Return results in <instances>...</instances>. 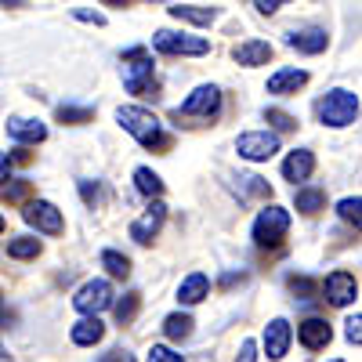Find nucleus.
Masks as SVG:
<instances>
[{
  "label": "nucleus",
  "mask_w": 362,
  "mask_h": 362,
  "mask_svg": "<svg viewBox=\"0 0 362 362\" xmlns=\"http://www.w3.org/2000/svg\"><path fill=\"white\" fill-rule=\"evenodd\" d=\"M22 218H25V225H33L44 235H62V228H66L62 210H58L54 203H47V199H29L25 210H22Z\"/></svg>",
  "instance_id": "nucleus-8"
},
{
  "label": "nucleus",
  "mask_w": 362,
  "mask_h": 362,
  "mask_svg": "<svg viewBox=\"0 0 362 362\" xmlns=\"http://www.w3.org/2000/svg\"><path fill=\"white\" fill-rule=\"evenodd\" d=\"M286 47H293L297 54H322L329 47V37H326V29L319 25H308V29H297V33L286 37Z\"/></svg>",
  "instance_id": "nucleus-14"
},
{
  "label": "nucleus",
  "mask_w": 362,
  "mask_h": 362,
  "mask_svg": "<svg viewBox=\"0 0 362 362\" xmlns=\"http://www.w3.org/2000/svg\"><path fill=\"white\" fill-rule=\"evenodd\" d=\"M29 192V181H15L11 189H4V199H22Z\"/></svg>",
  "instance_id": "nucleus-38"
},
{
  "label": "nucleus",
  "mask_w": 362,
  "mask_h": 362,
  "mask_svg": "<svg viewBox=\"0 0 362 362\" xmlns=\"http://www.w3.org/2000/svg\"><path fill=\"white\" fill-rule=\"evenodd\" d=\"M37 254H40V239L37 235H15L8 243V257H15V261H29Z\"/></svg>",
  "instance_id": "nucleus-26"
},
{
  "label": "nucleus",
  "mask_w": 362,
  "mask_h": 362,
  "mask_svg": "<svg viewBox=\"0 0 362 362\" xmlns=\"http://www.w3.org/2000/svg\"><path fill=\"white\" fill-rule=\"evenodd\" d=\"M11 163H15V160H11L8 153H0V181H8V177H11Z\"/></svg>",
  "instance_id": "nucleus-40"
},
{
  "label": "nucleus",
  "mask_w": 362,
  "mask_h": 362,
  "mask_svg": "<svg viewBox=\"0 0 362 362\" xmlns=\"http://www.w3.org/2000/svg\"><path fill=\"white\" fill-rule=\"evenodd\" d=\"M153 47L160 54H181V58H199L210 51V40L203 37H192V33H170V29H160V33L153 37Z\"/></svg>",
  "instance_id": "nucleus-7"
},
{
  "label": "nucleus",
  "mask_w": 362,
  "mask_h": 362,
  "mask_svg": "<svg viewBox=\"0 0 362 362\" xmlns=\"http://www.w3.org/2000/svg\"><path fill=\"white\" fill-rule=\"evenodd\" d=\"M290 290H293V293H305V300H308V297L315 293V283H312V279H305V276H300V279L293 276V279H290Z\"/></svg>",
  "instance_id": "nucleus-35"
},
{
  "label": "nucleus",
  "mask_w": 362,
  "mask_h": 362,
  "mask_svg": "<svg viewBox=\"0 0 362 362\" xmlns=\"http://www.w3.org/2000/svg\"><path fill=\"white\" fill-rule=\"evenodd\" d=\"M206 293H210V279L203 276V272H192V276H185L181 286H177V300H181V305H199Z\"/></svg>",
  "instance_id": "nucleus-20"
},
{
  "label": "nucleus",
  "mask_w": 362,
  "mask_h": 362,
  "mask_svg": "<svg viewBox=\"0 0 362 362\" xmlns=\"http://www.w3.org/2000/svg\"><path fill=\"white\" fill-rule=\"evenodd\" d=\"M102 268L109 272L112 279H127L131 276V261L119 254V250H102Z\"/></svg>",
  "instance_id": "nucleus-27"
},
{
  "label": "nucleus",
  "mask_w": 362,
  "mask_h": 362,
  "mask_svg": "<svg viewBox=\"0 0 362 362\" xmlns=\"http://www.w3.org/2000/svg\"><path fill=\"white\" fill-rule=\"evenodd\" d=\"M69 337H73V344L90 348V344H98V341L105 337V326H102V319H98V315H83V319L69 329Z\"/></svg>",
  "instance_id": "nucleus-19"
},
{
  "label": "nucleus",
  "mask_w": 362,
  "mask_h": 362,
  "mask_svg": "<svg viewBox=\"0 0 362 362\" xmlns=\"http://www.w3.org/2000/svg\"><path fill=\"white\" fill-rule=\"evenodd\" d=\"M124 87L131 90V95H148V90H156L153 54H148V47L124 51Z\"/></svg>",
  "instance_id": "nucleus-4"
},
{
  "label": "nucleus",
  "mask_w": 362,
  "mask_h": 362,
  "mask_svg": "<svg viewBox=\"0 0 362 362\" xmlns=\"http://www.w3.org/2000/svg\"><path fill=\"white\" fill-rule=\"evenodd\" d=\"M73 305H76V312H83V315H98V312H105V308L112 305V286H109L105 279H90V283H83V286L73 293Z\"/></svg>",
  "instance_id": "nucleus-9"
},
{
  "label": "nucleus",
  "mask_w": 362,
  "mask_h": 362,
  "mask_svg": "<svg viewBox=\"0 0 362 362\" xmlns=\"http://www.w3.org/2000/svg\"><path fill=\"white\" fill-rule=\"evenodd\" d=\"M102 362H134V358H131L127 351H109V355H105Z\"/></svg>",
  "instance_id": "nucleus-41"
},
{
  "label": "nucleus",
  "mask_w": 362,
  "mask_h": 362,
  "mask_svg": "<svg viewBox=\"0 0 362 362\" xmlns=\"http://www.w3.org/2000/svg\"><path fill=\"white\" fill-rule=\"evenodd\" d=\"M102 4H127V0H102Z\"/></svg>",
  "instance_id": "nucleus-43"
},
{
  "label": "nucleus",
  "mask_w": 362,
  "mask_h": 362,
  "mask_svg": "<svg viewBox=\"0 0 362 362\" xmlns=\"http://www.w3.org/2000/svg\"><path fill=\"white\" fill-rule=\"evenodd\" d=\"M344 337H348L351 344H362V315H358V312L344 322Z\"/></svg>",
  "instance_id": "nucleus-34"
},
{
  "label": "nucleus",
  "mask_w": 362,
  "mask_h": 362,
  "mask_svg": "<svg viewBox=\"0 0 362 362\" xmlns=\"http://www.w3.org/2000/svg\"><path fill=\"white\" fill-rule=\"evenodd\" d=\"M305 83H308L305 69H279L268 76V95H297Z\"/></svg>",
  "instance_id": "nucleus-18"
},
{
  "label": "nucleus",
  "mask_w": 362,
  "mask_h": 362,
  "mask_svg": "<svg viewBox=\"0 0 362 362\" xmlns=\"http://www.w3.org/2000/svg\"><path fill=\"white\" fill-rule=\"evenodd\" d=\"M232 58H235L239 66H247V69H254V66H268L272 44H268V40H243V44L232 51Z\"/></svg>",
  "instance_id": "nucleus-17"
},
{
  "label": "nucleus",
  "mask_w": 362,
  "mask_h": 362,
  "mask_svg": "<svg viewBox=\"0 0 362 362\" xmlns=\"http://www.w3.org/2000/svg\"><path fill=\"white\" fill-rule=\"evenodd\" d=\"M235 153L250 163H264L279 153V134L276 131H243L235 138Z\"/></svg>",
  "instance_id": "nucleus-6"
},
{
  "label": "nucleus",
  "mask_w": 362,
  "mask_h": 362,
  "mask_svg": "<svg viewBox=\"0 0 362 362\" xmlns=\"http://www.w3.org/2000/svg\"><path fill=\"white\" fill-rule=\"evenodd\" d=\"M264 119H268L276 131H293V127H297V119H293L290 112H283V109H264Z\"/></svg>",
  "instance_id": "nucleus-30"
},
{
  "label": "nucleus",
  "mask_w": 362,
  "mask_h": 362,
  "mask_svg": "<svg viewBox=\"0 0 362 362\" xmlns=\"http://www.w3.org/2000/svg\"><path fill=\"white\" fill-rule=\"evenodd\" d=\"M80 196H83V203L95 210V206H102V199H105V189L102 185H90V181H80Z\"/></svg>",
  "instance_id": "nucleus-31"
},
{
  "label": "nucleus",
  "mask_w": 362,
  "mask_h": 362,
  "mask_svg": "<svg viewBox=\"0 0 362 362\" xmlns=\"http://www.w3.org/2000/svg\"><path fill=\"white\" fill-rule=\"evenodd\" d=\"M4 8H25V0H0Z\"/></svg>",
  "instance_id": "nucleus-42"
},
{
  "label": "nucleus",
  "mask_w": 362,
  "mask_h": 362,
  "mask_svg": "<svg viewBox=\"0 0 362 362\" xmlns=\"http://www.w3.org/2000/svg\"><path fill=\"white\" fill-rule=\"evenodd\" d=\"M322 290H326V300H329V305H337V308H348V305L358 300V283H355L351 272H329Z\"/></svg>",
  "instance_id": "nucleus-11"
},
{
  "label": "nucleus",
  "mask_w": 362,
  "mask_h": 362,
  "mask_svg": "<svg viewBox=\"0 0 362 362\" xmlns=\"http://www.w3.org/2000/svg\"><path fill=\"white\" fill-rule=\"evenodd\" d=\"M293 206L300 210V214H319V210L326 206V192H322V189H315V185H308V189H297Z\"/></svg>",
  "instance_id": "nucleus-23"
},
{
  "label": "nucleus",
  "mask_w": 362,
  "mask_h": 362,
  "mask_svg": "<svg viewBox=\"0 0 362 362\" xmlns=\"http://www.w3.org/2000/svg\"><path fill=\"white\" fill-rule=\"evenodd\" d=\"M163 221H167V206H163V199L156 196L153 203L145 206V214L131 225V239H134V243H141V247H148V243H153V239L160 235Z\"/></svg>",
  "instance_id": "nucleus-10"
},
{
  "label": "nucleus",
  "mask_w": 362,
  "mask_h": 362,
  "mask_svg": "<svg viewBox=\"0 0 362 362\" xmlns=\"http://www.w3.org/2000/svg\"><path fill=\"white\" fill-rule=\"evenodd\" d=\"M148 362H185L177 351H170L167 344H153L148 348Z\"/></svg>",
  "instance_id": "nucleus-33"
},
{
  "label": "nucleus",
  "mask_w": 362,
  "mask_h": 362,
  "mask_svg": "<svg viewBox=\"0 0 362 362\" xmlns=\"http://www.w3.org/2000/svg\"><path fill=\"white\" fill-rule=\"evenodd\" d=\"M0 305H4V293H0Z\"/></svg>",
  "instance_id": "nucleus-46"
},
{
  "label": "nucleus",
  "mask_w": 362,
  "mask_h": 362,
  "mask_svg": "<svg viewBox=\"0 0 362 362\" xmlns=\"http://www.w3.org/2000/svg\"><path fill=\"white\" fill-rule=\"evenodd\" d=\"M116 124L124 127L138 145H145V148H156V153H160V148H167V131H163L156 112H148L141 105H119L116 109Z\"/></svg>",
  "instance_id": "nucleus-1"
},
{
  "label": "nucleus",
  "mask_w": 362,
  "mask_h": 362,
  "mask_svg": "<svg viewBox=\"0 0 362 362\" xmlns=\"http://www.w3.org/2000/svg\"><path fill=\"white\" fill-rule=\"evenodd\" d=\"M254 4H257V11H261V15H276L283 4H290V0H254Z\"/></svg>",
  "instance_id": "nucleus-37"
},
{
  "label": "nucleus",
  "mask_w": 362,
  "mask_h": 362,
  "mask_svg": "<svg viewBox=\"0 0 362 362\" xmlns=\"http://www.w3.org/2000/svg\"><path fill=\"white\" fill-rule=\"evenodd\" d=\"M80 22H95V25H105V15H98V11H83V8H76L73 11Z\"/></svg>",
  "instance_id": "nucleus-39"
},
{
  "label": "nucleus",
  "mask_w": 362,
  "mask_h": 362,
  "mask_svg": "<svg viewBox=\"0 0 362 362\" xmlns=\"http://www.w3.org/2000/svg\"><path fill=\"white\" fill-rule=\"evenodd\" d=\"M221 112V90L214 83H199L192 95L174 109L177 119H214Z\"/></svg>",
  "instance_id": "nucleus-5"
},
{
  "label": "nucleus",
  "mask_w": 362,
  "mask_h": 362,
  "mask_svg": "<svg viewBox=\"0 0 362 362\" xmlns=\"http://www.w3.org/2000/svg\"><path fill=\"white\" fill-rule=\"evenodd\" d=\"M297 337H300V344H305L308 351H322L329 341H334V329H329L326 319H305L297 326Z\"/></svg>",
  "instance_id": "nucleus-15"
},
{
  "label": "nucleus",
  "mask_w": 362,
  "mask_h": 362,
  "mask_svg": "<svg viewBox=\"0 0 362 362\" xmlns=\"http://www.w3.org/2000/svg\"><path fill=\"white\" fill-rule=\"evenodd\" d=\"M290 341H293V329H290L286 319H272V322L264 326V355H268V358H286Z\"/></svg>",
  "instance_id": "nucleus-13"
},
{
  "label": "nucleus",
  "mask_w": 362,
  "mask_h": 362,
  "mask_svg": "<svg viewBox=\"0 0 362 362\" xmlns=\"http://www.w3.org/2000/svg\"><path fill=\"white\" fill-rule=\"evenodd\" d=\"M8 138L18 141V145H40L47 138V127L37 116H11L8 119Z\"/></svg>",
  "instance_id": "nucleus-12"
},
{
  "label": "nucleus",
  "mask_w": 362,
  "mask_h": 362,
  "mask_svg": "<svg viewBox=\"0 0 362 362\" xmlns=\"http://www.w3.org/2000/svg\"><path fill=\"white\" fill-rule=\"evenodd\" d=\"M334 362H341V358H334Z\"/></svg>",
  "instance_id": "nucleus-47"
},
{
  "label": "nucleus",
  "mask_w": 362,
  "mask_h": 362,
  "mask_svg": "<svg viewBox=\"0 0 362 362\" xmlns=\"http://www.w3.org/2000/svg\"><path fill=\"white\" fill-rule=\"evenodd\" d=\"M235 362H257V344H254V341H243V344H239Z\"/></svg>",
  "instance_id": "nucleus-36"
},
{
  "label": "nucleus",
  "mask_w": 362,
  "mask_h": 362,
  "mask_svg": "<svg viewBox=\"0 0 362 362\" xmlns=\"http://www.w3.org/2000/svg\"><path fill=\"white\" fill-rule=\"evenodd\" d=\"M286 232H290V210H283V206H264L261 214L254 218V243L261 247V250H272V247H279L283 239H286Z\"/></svg>",
  "instance_id": "nucleus-3"
},
{
  "label": "nucleus",
  "mask_w": 362,
  "mask_h": 362,
  "mask_svg": "<svg viewBox=\"0 0 362 362\" xmlns=\"http://www.w3.org/2000/svg\"><path fill=\"white\" fill-rule=\"evenodd\" d=\"M315 112H319V124L334 127V131L351 127L355 119H358V95H355V90H348V87L326 90V95L319 98V105H315Z\"/></svg>",
  "instance_id": "nucleus-2"
},
{
  "label": "nucleus",
  "mask_w": 362,
  "mask_h": 362,
  "mask_svg": "<svg viewBox=\"0 0 362 362\" xmlns=\"http://www.w3.org/2000/svg\"><path fill=\"white\" fill-rule=\"evenodd\" d=\"M54 116L62 119V124H69V127H80V124H90V119H95V109H90V105H73V102H66V105L54 109Z\"/></svg>",
  "instance_id": "nucleus-24"
},
{
  "label": "nucleus",
  "mask_w": 362,
  "mask_h": 362,
  "mask_svg": "<svg viewBox=\"0 0 362 362\" xmlns=\"http://www.w3.org/2000/svg\"><path fill=\"white\" fill-rule=\"evenodd\" d=\"M163 334H167L170 341H189V337H192V319H189L185 312L167 315V319H163Z\"/></svg>",
  "instance_id": "nucleus-25"
},
{
  "label": "nucleus",
  "mask_w": 362,
  "mask_h": 362,
  "mask_svg": "<svg viewBox=\"0 0 362 362\" xmlns=\"http://www.w3.org/2000/svg\"><path fill=\"white\" fill-rule=\"evenodd\" d=\"M0 358H8V351H4V348H0Z\"/></svg>",
  "instance_id": "nucleus-45"
},
{
  "label": "nucleus",
  "mask_w": 362,
  "mask_h": 362,
  "mask_svg": "<svg viewBox=\"0 0 362 362\" xmlns=\"http://www.w3.org/2000/svg\"><path fill=\"white\" fill-rule=\"evenodd\" d=\"M138 305H141V293H138V290H127L124 300H116V319L127 326V322L138 315Z\"/></svg>",
  "instance_id": "nucleus-28"
},
{
  "label": "nucleus",
  "mask_w": 362,
  "mask_h": 362,
  "mask_svg": "<svg viewBox=\"0 0 362 362\" xmlns=\"http://www.w3.org/2000/svg\"><path fill=\"white\" fill-rule=\"evenodd\" d=\"M239 185L247 189V196H268V181L257 177V174H243V177H239Z\"/></svg>",
  "instance_id": "nucleus-32"
},
{
  "label": "nucleus",
  "mask_w": 362,
  "mask_h": 362,
  "mask_svg": "<svg viewBox=\"0 0 362 362\" xmlns=\"http://www.w3.org/2000/svg\"><path fill=\"white\" fill-rule=\"evenodd\" d=\"M170 18L177 22H189V25H210L218 18V8H199V4H174Z\"/></svg>",
  "instance_id": "nucleus-21"
},
{
  "label": "nucleus",
  "mask_w": 362,
  "mask_h": 362,
  "mask_svg": "<svg viewBox=\"0 0 362 362\" xmlns=\"http://www.w3.org/2000/svg\"><path fill=\"white\" fill-rule=\"evenodd\" d=\"M134 189L141 196H148V199H156V196H163V181H160V174L153 167H138L134 170Z\"/></svg>",
  "instance_id": "nucleus-22"
},
{
  "label": "nucleus",
  "mask_w": 362,
  "mask_h": 362,
  "mask_svg": "<svg viewBox=\"0 0 362 362\" xmlns=\"http://www.w3.org/2000/svg\"><path fill=\"white\" fill-rule=\"evenodd\" d=\"M0 232H4V214H0Z\"/></svg>",
  "instance_id": "nucleus-44"
},
{
  "label": "nucleus",
  "mask_w": 362,
  "mask_h": 362,
  "mask_svg": "<svg viewBox=\"0 0 362 362\" xmlns=\"http://www.w3.org/2000/svg\"><path fill=\"white\" fill-rule=\"evenodd\" d=\"M337 214H341V221H348V225H362V199L358 196H344L341 203H337Z\"/></svg>",
  "instance_id": "nucleus-29"
},
{
  "label": "nucleus",
  "mask_w": 362,
  "mask_h": 362,
  "mask_svg": "<svg viewBox=\"0 0 362 362\" xmlns=\"http://www.w3.org/2000/svg\"><path fill=\"white\" fill-rule=\"evenodd\" d=\"M312 170H315V153L312 148H293V153L283 160V177L286 181H308L312 177Z\"/></svg>",
  "instance_id": "nucleus-16"
}]
</instances>
